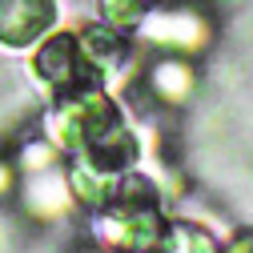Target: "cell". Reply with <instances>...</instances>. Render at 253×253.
Wrapping results in <instances>:
<instances>
[{"instance_id": "obj_1", "label": "cell", "mask_w": 253, "mask_h": 253, "mask_svg": "<svg viewBox=\"0 0 253 253\" xmlns=\"http://www.w3.org/2000/svg\"><path fill=\"white\" fill-rule=\"evenodd\" d=\"M213 37H217V20L205 0H161L133 28L137 44H149L157 52H177V56L209 52Z\"/></svg>"}, {"instance_id": "obj_2", "label": "cell", "mask_w": 253, "mask_h": 253, "mask_svg": "<svg viewBox=\"0 0 253 253\" xmlns=\"http://www.w3.org/2000/svg\"><path fill=\"white\" fill-rule=\"evenodd\" d=\"M28 73L33 81L48 92L52 101H65V97H77V92H88V88H109V81L88 65L77 48V33L73 28H52L44 41H37L28 48Z\"/></svg>"}, {"instance_id": "obj_3", "label": "cell", "mask_w": 253, "mask_h": 253, "mask_svg": "<svg viewBox=\"0 0 253 253\" xmlns=\"http://www.w3.org/2000/svg\"><path fill=\"white\" fill-rule=\"evenodd\" d=\"M197 84H201V73L193 56H177V52H157L141 73L145 97L161 109H185L197 97Z\"/></svg>"}, {"instance_id": "obj_4", "label": "cell", "mask_w": 253, "mask_h": 253, "mask_svg": "<svg viewBox=\"0 0 253 253\" xmlns=\"http://www.w3.org/2000/svg\"><path fill=\"white\" fill-rule=\"evenodd\" d=\"M60 24L56 0H0V48L28 52Z\"/></svg>"}, {"instance_id": "obj_5", "label": "cell", "mask_w": 253, "mask_h": 253, "mask_svg": "<svg viewBox=\"0 0 253 253\" xmlns=\"http://www.w3.org/2000/svg\"><path fill=\"white\" fill-rule=\"evenodd\" d=\"M73 33H77V48H81V56H84V60H88V65L97 69L105 81H113L125 65H129V56H133L129 33H117V28L105 24L101 16L81 20Z\"/></svg>"}, {"instance_id": "obj_6", "label": "cell", "mask_w": 253, "mask_h": 253, "mask_svg": "<svg viewBox=\"0 0 253 253\" xmlns=\"http://www.w3.org/2000/svg\"><path fill=\"white\" fill-rule=\"evenodd\" d=\"M20 209L37 221H60L73 213V189H69V173L60 169H44V173H28L20 185Z\"/></svg>"}, {"instance_id": "obj_7", "label": "cell", "mask_w": 253, "mask_h": 253, "mask_svg": "<svg viewBox=\"0 0 253 253\" xmlns=\"http://www.w3.org/2000/svg\"><path fill=\"white\" fill-rule=\"evenodd\" d=\"M157 253H221V245H217V237L205 225H193V221H169Z\"/></svg>"}, {"instance_id": "obj_8", "label": "cell", "mask_w": 253, "mask_h": 253, "mask_svg": "<svg viewBox=\"0 0 253 253\" xmlns=\"http://www.w3.org/2000/svg\"><path fill=\"white\" fill-rule=\"evenodd\" d=\"M12 165H16L20 177H28V173H44V169H56V165H60V149H56L44 133H41V137H24L20 149H16V157H12Z\"/></svg>"}, {"instance_id": "obj_9", "label": "cell", "mask_w": 253, "mask_h": 253, "mask_svg": "<svg viewBox=\"0 0 253 253\" xmlns=\"http://www.w3.org/2000/svg\"><path fill=\"white\" fill-rule=\"evenodd\" d=\"M149 8H153L149 0H97V16L105 24H113L117 33H129V37H133V28L145 20Z\"/></svg>"}, {"instance_id": "obj_10", "label": "cell", "mask_w": 253, "mask_h": 253, "mask_svg": "<svg viewBox=\"0 0 253 253\" xmlns=\"http://www.w3.org/2000/svg\"><path fill=\"white\" fill-rule=\"evenodd\" d=\"M12 189H16V165L0 157V201H4V197L12 193Z\"/></svg>"}, {"instance_id": "obj_11", "label": "cell", "mask_w": 253, "mask_h": 253, "mask_svg": "<svg viewBox=\"0 0 253 253\" xmlns=\"http://www.w3.org/2000/svg\"><path fill=\"white\" fill-rule=\"evenodd\" d=\"M221 253H253V229H245V233H237L225 249H221Z\"/></svg>"}, {"instance_id": "obj_12", "label": "cell", "mask_w": 253, "mask_h": 253, "mask_svg": "<svg viewBox=\"0 0 253 253\" xmlns=\"http://www.w3.org/2000/svg\"><path fill=\"white\" fill-rule=\"evenodd\" d=\"M77 253H105V249H77Z\"/></svg>"}, {"instance_id": "obj_13", "label": "cell", "mask_w": 253, "mask_h": 253, "mask_svg": "<svg viewBox=\"0 0 253 253\" xmlns=\"http://www.w3.org/2000/svg\"><path fill=\"white\" fill-rule=\"evenodd\" d=\"M205 4H209V8H213V4H225V0H205Z\"/></svg>"}, {"instance_id": "obj_14", "label": "cell", "mask_w": 253, "mask_h": 253, "mask_svg": "<svg viewBox=\"0 0 253 253\" xmlns=\"http://www.w3.org/2000/svg\"><path fill=\"white\" fill-rule=\"evenodd\" d=\"M149 4H161V0H149Z\"/></svg>"}]
</instances>
